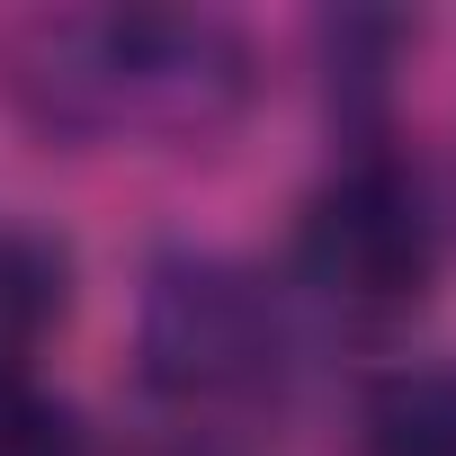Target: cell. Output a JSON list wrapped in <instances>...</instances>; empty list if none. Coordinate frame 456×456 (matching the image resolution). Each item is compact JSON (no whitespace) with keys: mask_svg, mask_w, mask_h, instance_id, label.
<instances>
[{"mask_svg":"<svg viewBox=\"0 0 456 456\" xmlns=\"http://www.w3.org/2000/svg\"><path fill=\"white\" fill-rule=\"evenodd\" d=\"M45 108L63 126L215 134L251 99V45L197 10H108L45 28Z\"/></svg>","mask_w":456,"mask_h":456,"instance_id":"obj_1","label":"cell"},{"mask_svg":"<svg viewBox=\"0 0 456 456\" xmlns=\"http://www.w3.org/2000/svg\"><path fill=\"white\" fill-rule=\"evenodd\" d=\"M296 278L358 322L411 314L438 278V215H429L420 179L385 152L340 161L296 224Z\"/></svg>","mask_w":456,"mask_h":456,"instance_id":"obj_2","label":"cell"},{"mask_svg":"<svg viewBox=\"0 0 456 456\" xmlns=\"http://www.w3.org/2000/svg\"><path fill=\"white\" fill-rule=\"evenodd\" d=\"M278 367V305L251 269L179 251L143 287V376L170 403H233Z\"/></svg>","mask_w":456,"mask_h":456,"instance_id":"obj_3","label":"cell"},{"mask_svg":"<svg viewBox=\"0 0 456 456\" xmlns=\"http://www.w3.org/2000/svg\"><path fill=\"white\" fill-rule=\"evenodd\" d=\"M367 456H456V367H394L358 403Z\"/></svg>","mask_w":456,"mask_h":456,"instance_id":"obj_4","label":"cell"},{"mask_svg":"<svg viewBox=\"0 0 456 456\" xmlns=\"http://www.w3.org/2000/svg\"><path fill=\"white\" fill-rule=\"evenodd\" d=\"M63 296H72V269L45 233H0V376H19L28 349L63 322Z\"/></svg>","mask_w":456,"mask_h":456,"instance_id":"obj_5","label":"cell"},{"mask_svg":"<svg viewBox=\"0 0 456 456\" xmlns=\"http://www.w3.org/2000/svg\"><path fill=\"white\" fill-rule=\"evenodd\" d=\"M0 456H90L72 403H54L28 367H19V376H0Z\"/></svg>","mask_w":456,"mask_h":456,"instance_id":"obj_6","label":"cell"}]
</instances>
